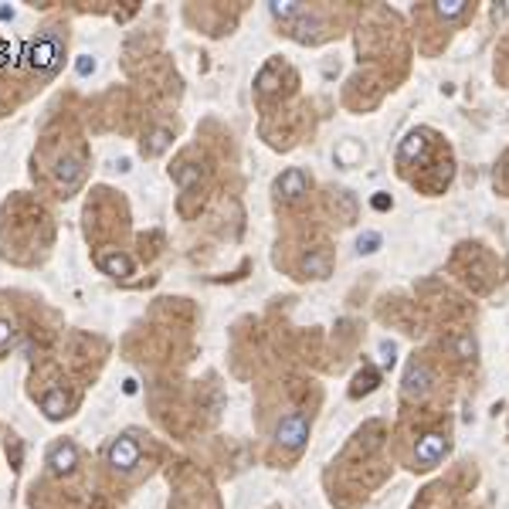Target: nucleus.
I'll list each match as a JSON object with an SVG mask.
<instances>
[{
    "instance_id": "1",
    "label": "nucleus",
    "mask_w": 509,
    "mask_h": 509,
    "mask_svg": "<svg viewBox=\"0 0 509 509\" xmlns=\"http://www.w3.org/2000/svg\"><path fill=\"white\" fill-rule=\"evenodd\" d=\"M306 438H309V421H306L302 414H285V418L278 421V428H275V441L285 445V448H292V452L302 448Z\"/></svg>"
},
{
    "instance_id": "2",
    "label": "nucleus",
    "mask_w": 509,
    "mask_h": 509,
    "mask_svg": "<svg viewBox=\"0 0 509 509\" xmlns=\"http://www.w3.org/2000/svg\"><path fill=\"white\" fill-rule=\"evenodd\" d=\"M109 465L119 472H133L140 465V445L133 438H116L109 445Z\"/></svg>"
},
{
    "instance_id": "3",
    "label": "nucleus",
    "mask_w": 509,
    "mask_h": 509,
    "mask_svg": "<svg viewBox=\"0 0 509 509\" xmlns=\"http://www.w3.org/2000/svg\"><path fill=\"white\" fill-rule=\"evenodd\" d=\"M58 58H61V44H58V38H51V35H44V38L31 48V65L41 68V72H51V68L58 65Z\"/></svg>"
},
{
    "instance_id": "4",
    "label": "nucleus",
    "mask_w": 509,
    "mask_h": 509,
    "mask_svg": "<svg viewBox=\"0 0 509 509\" xmlns=\"http://www.w3.org/2000/svg\"><path fill=\"white\" fill-rule=\"evenodd\" d=\"M448 452V441H445V434H438V431H431V434H425L421 441H418V465L421 469H431L441 455Z\"/></svg>"
},
{
    "instance_id": "5",
    "label": "nucleus",
    "mask_w": 509,
    "mask_h": 509,
    "mask_svg": "<svg viewBox=\"0 0 509 509\" xmlns=\"http://www.w3.org/2000/svg\"><path fill=\"white\" fill-rule=\"evenodd\" d=\"M75 462H79V448H75L72 441L55 445V448H51V455H48V465H51L55 475H68V472L75 469Z\"/></svg>"
},
{
    "instance_id": "6",
    "label": "nucleus",
    "mask_w": 509,
    "mask_h": 509,
    "mask_svg": "<svg viewBox=\"0 0 509 509\" xmlns=\"http://www.w3.org/2000/svg\"><path fill=\"white\" fill-rule=\"evenodd\" d=\"M431 391V374L428 367H411L407 370V377H404V397H411V401H421V397H428Z\"/></svg>"
},
{
    "instance_id": "7",
    "label": "nucleus",
    "mask_w": 509,
    "mask_h": 509,
    "mask_svg": "<svg viewBox=\"0 0 509 509\" xmlns=\"http://www.w3.org/2000/svg\"><path fill=\"white\" fill-rule=\"evenodd\" d=\"M306 187H309V180H306V173H302V170H296V166H292V170H285V173L275 180V191H278L282 197H289V200L302 197V194H306Z\"/></svg>"
},
{
    "instance_id": "8",
    "label": "nucleus",
    "mask_w": 509,
    "mask_h": 509,
    "mask_svg": "<svg viewBox=\"0 0 509 509\" xmlns=\"http://www.w3.org/2000/svg\"><path fill=\"white\" fill-rule=\"evenodd\" d=\"M68 407H72V401H68V394L61 391V387H55V391H48L41 397V411H44V418H51V421L65 418Z\"/></svg>"
},
{
    "instance_id": "9",
    "label": "nucleus",
    "mask_w": 509,
    "mask_h": 509,
    "mask_svg": "<svg viewBox=\"0 0 509 509\" xmlns=\"http://www.w3.org/2000/svg\"><path fill=\"white\" fill-rule=\"evenodd\" d=\"M55 173H58V180H61L68 191H75V187H79V180H81V173H85V166H81L79 157H68V160H61V163H58V170H55Z\"/></svg>"
},
{
    "instance_id": "10",
    "label": "nucleus",
    "mask_w": 509,
    "mask_h": 509,
    "mask_svg": "<svg viewBox=\"0 0 509 509\" xmlns=\"http://www.w3.org/2000/svg\"><path fill=\"white\" fill-rule=\"evenodd\" d=\"M99 265H102V272H106V275H116V278H129V275H133V262H129L126 255H119V251L102 255V258H99Z\"/></svg>"
},
{
    "instance_id": "11",
    "label": "nucleus",
    "mask_w": 509,
    "mask_h": 509,
    "mask_svg": "<svg viewBox=\"0 0 509 509\" xmlns=\"http://www.w3.org/2000/svg\"><path fill=\"white\" fill-rule=\"evenodd\" d=\"M425 150H428V140H425V133H411V136L401 143L397 157H401V160H418V157H425Z\"/></svg>"
},
{
    "instance_id": "12",
    "label": "nucleus",
    "mask_w": 509,
    "mask_h": 509,
    "mask_svg": "<svg viewBox=\"0 0 509 509\" xmlns=\"http://www.w3.org/2000/svg\"><path fill=\"white\" fill-rule=\"evenodd\" d=\"M302 272L313 275V278H326V275H329V258H326V251H313V255H306Z\"/></svg>"
},
{
    "instance_id": "13",
    "label": "nucleus",
    "mask_w": 509,
    "mask_h": 509,
    "mask_svg": "<svg viewBox=\"0 0 509 509\" xmlns=\"http://www.w3.org/2000/svg\"><path fill=\"white\" fill-rule=\"evenodd\" d=\"M170 140H173V136H170V129H163V126H160V129L150 133V140L143 143V153H146V157H157V153H163V150L170 146Z\"/></svg>"
},
{
    "instance_id": "14",
    "label": "nucleus",
    "mask_w": 509,
    "mask_h": 509,
    "mask_svg": "<svg viewBox=\"0 0 509 509\" xmlns=\"http://www.w3.org/2000/svg\"><path fill=\"white\" fill-rule=\"evenodd\" d=\"M377 370H360L356 374V381H353V387H350V397H360V394H370L374 387H377Z\"/></svg>"
},
{
    "instance_id": "15",
    "label": "nucleus",
    "mask_w": 509,
    "mask_h": 509,
    "mask_svg": "<svg viewBox=\"0 0 509 509\" xmlns=\"http://www.w3.org/2000/svg\"><path fill=\"white\" fill-rule=\"evenodd\" d=\"M434 10H438L441 17H459V14L465 10V0H441V3H434Z\"/></svg>"
},
{
    "instance_id": "16",
    "label": "nucleus",
    "mask_w": 509,
    "mask_h": 509,
    "mask_svg": "<svg viewBox=\"0 0 509 509\" xmlns=\"http://www.w3.org/2000/svg\"><path fill=\"white\" fill-rule=\"evenodd\" d=\"M452 350L459 353L462 360H469V356H475V340H472V336H459V340L452 343Z\"/></svg>"
},
{
    "instance_id": "17",
    "label": "nucleus",
    "mask_w": 509,
    "mask_h": 509,
    "mask_svg": "<svg viewBox=\"0 0 509 509\" xmlns=\"http://www.w3.org/2000/svg\"><path fill=\"white\" fill-rule=\"evenodd\" d=\"M269 10H272V17H278V21H289V17H296V14H302V10H299L296 3H272Z\"/></svg>"
},
{
    "instance_id": "18",
    "label": "nucleus",
    "mask_w": 509,
    "mask_h": 509,
    "mask_svg": "<svg viewBox=\"0 0 509 509\" xmlns=\"http://www.w3.org/2000/svg\"><path fill=\"white\" fill-rule=\"evenodd\" d=\"M197 180H200V170H197V166H184V170H177V184H180L184 191H187L191 184H197Z\"/></svg>"
},
{
    "instance_id": "19",
    "label": "nucleus",
    "mask_w": 509,
    "mask_h": 509,
    "mask_svg": "<svg viewBox=\"0 0 509 509\" xmlns=\"http://www.w3.org/2000/svg\"><path fill=\"white\" fill-rule=\"evenodd\" d=\"M360 255H370V251H377V244H381V235L377 231H367V235H360Z\"/></svg>"
},
{
    "instance_id": "20",
    "label": "nucleus",
    "mask_w": 509,
    "mask_h": 509,
    "mask_svg": "<svg viewBox=\"0 0 509 509\" xmlns=\"http://www.w3.org/2000/svg\"><path fill=\"white\" fill-rule=\"evenodd\" d=\"M397 356H394V343H381V367H394Z\"/></svg>"
},
{
    "instance_id": "21",
    "label": "nucleus",
    "mask_w": 509,
    "mask_h": 509,
    "mask_svg": "<svg viewBox=\"0 0 509 509\" xmlns=\"http://www.w3.org/2000/svg\"><path fill=\"white\" fill-rule=\"evenodd\" d=\"M75 68H79V75H92V72H95V58H92V55H81Z\"/></svg>"
},
{
    "instance_id": "22",
    "label": "nucleus",
    "mask_w": 509,
    "mask_h": 509,
    "mask_svg": "<svg viewBox=\"0 0 509 509\" xmlns=\"http://www.w3.org/2000/svg\"><path fill=\"white\" fill-rule=\"evenodd\" d=\"M10 340H14V323L10 319H0V347L10 343Z\"/></svg>"
},
{
    "instance_id": "23",
    "label": "nucleus",
    "mask_w": 509,
    "mask_h": 509,
    "mask_svg": "<svg viewBox=\"0 0 509 509\" xmlns=\"http://www.w3.org/2000/svg\"><path fill=\"white\" fill-rule=\"evenodd\" d=\"M258 85H262V92H272V88H275V72H272V68H265V72H262Z\"/></svg>"
},
{
    "instance_id": "24",
    "label": "nucleus",
    "mask_w": 509,
    "mask_h": 509,
    "mask_svg": "<svg viewBox=\"0 0 509 509\" xmlns=\"http://www.w3.org/2000/svg\"><path fill=\"white\" fill-rule=\"evenodd\" d=\"M374 207H377V211H387V207H391V197H387V194H377V197H374Z\"/></svg>"
}]
</instances>
